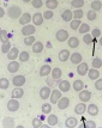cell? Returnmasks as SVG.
Returning <instances> with one entry per match:
<instances>
[{
  "label": "cell",
  "instance_id": "cell-1",
  "mask_svg": "<svg viewBox=\"0 0 102 128\" xmlns=\"http://www.w3.org/2000/svg\"><path fill=\"white\" fill-rule=\"evenodd\" d=\"M7 14L11 19H19V17L22 16V8L17 5H12L7 8Z\"/></svg>",
  "mask_w": 102,
  "mask_h": 128
},
{
  "label": "cell",
  "instance_id": "cell-2",
  "mask_svg": "<svg viewBox=\"0 0 102 128\" xmlns=\"http://www.w3.org/2000/svg\"><path fill=\"white\" fill-rule=\"evenodd\" d=\"M19 109V102H18L17 98H11V100L7 102V110L9 112H17Z\"/></svg>",
  "mask_w": 102,
  "mask_h": 128
},
{
  "label": "cell",
  "instance_id": "cell-3",
  "mask_svg": "<svg viewBox=\"0 0 102 128\" xmlns=\"http://www.w3.org/2000/svg\"><path fill=\"white\" fill-rule=\"evenodd\" d=\"M35 31H36V28L35 25H31V24H27V25H23L22 29V35L25 37V36H30V35H34Z\"/></svg>",
  "mask_w": 102,
  "mask_h": 128
},
{
  "label": "cell",
  "instance_id": "cell-4",
  "mask_svg": "<svg viewBox=\"0 0 102 128\" xmlns=\"http://www.w3.org/2000/svg\"><path fill=\"white\" fill-rule=\"evenodd\" d=\"M31 20H33V24H34L35 26H39V25H42V23H43V20H45V18H43V14H42V13L36 12V13L33 14Z\"/></svg>",
  "mask_w": 102,
  "mask_h": 128
},
{
  "label": "cell",
  "instance_id": "cell-5",
  "mask_svg": "<svg viewBox=\"0 0 102 128\" xmlns=\"http://www.w3.org/2000/svg\"><path fill=\"white\" fill-rule=\"evenodd\" d=\"M49 98H51V103L52 104H57L58 100L61 98V91L59 89H55V90H52L51 92V96H49Z\"/></svg>",
  "mask_w": 102,
  "mask_h": 128
},
{
  "label": "cell",
  "instance_id": "cell-6",
  "mask_svg": "<svg viewBox=\"0 0 102 128\" xmlns=\"http://www.w3.org/2000/svg\"><path fill=\"white\" fill-rule=\"evenodd\" d=\"M55 38H57L59 42H65V41L68 40V32L66 30H64V29H60V30H58L57 34H55Z\"/></svg>",
  "mask_w": 102,
  "mask_h": 128
},
{
  "label": "cell",
  "instance_id": "cell-7",
  "mask_svg": "<svg viewBox=\"0 0 102 128\" xmlns=\"http://www.w3.org/2000/svg\"><path fill=\"white\" fill-rule=\"evenodd\" d=\"M58 88H59V90H60L61 92H67V91H70V89H71V84H70L68 80H59Z\"/></svg>",
  "mask_w": 102,
  "mask_h": 128
},
{
  "label": "cell",
  "instance_id": "cell-8",
  "mask_svg": "<svg viewBox=\"0 0 102 128\" xmlns=\"http://www.w3.org/2000/svg\"><path fill=\"white\" fill-rule=\"evenodd\" d=\"M91 92L90 91H88V90H82V91H79V100H80V102H84V103H86V102H89L90 100V98H91Z\"/></svg>",
  "mask_w": 102,
  "mask_h": 128
},
{
  "label": "cell",
  "instance_id": "cell-9",
  "mask_svg": "<svg viewBox=\"0 0 102 128\" xmlns=\"http://www.w3.org/2000/svg\"><path fill=\"white\" fill-rule=\"evenodd\" d=\"M89 71V67H88V64H85V62H80L77 65V73L79 74V76H86V73Z\"/></svg>",
  "mask_w": 102,
  "mask_h": 128
},
{
  "label": "cell",
  "instance_id": "cell-10",
  "mask_svg": "<svg viewBox=\"0 0 102 128\" xmlns=\"http://www.w3.org/2000/svg\"><path fill=\"white\" fill-rule=\"evenodd\" d=\"M58 108L60 109V110H65V109H67L68 106H70V100H68L67 97H61L60 100H58Z\"/></svg>",
  "mask_w": 102,
  "mask_h": 128
},
{
  "label": "cell",
  "instance_id": "cell-11",
  "mask_svg": "<svg viewBox=\"0 0 102 128\" xmlns=\"http://www.w3.org/2000/svg\"><path fill=\"white\" fill-rule=\"evenodd\" d=\"M16 126V121H15V118L11 116H6L4 117V120H3V127H6V128H12Z\"/></svg>",
  "mask_w": 102,
  "mask_h": 128
},
{
  "label": "cell",
  "instance_id": "cell-12",
  "mask_svg": "<svg viewBox=\"0 0 102 128\" xmlns=\"http://www.w3.org/2000/svg\"><path fill=\"white\" fill-rule=\"evenodd\" d=\"M12 84L15 86H17V88H21V86H23L25 84V77L24 76H16V77H13Z\"/></svg>",
  "mask_w": 102,
  "mask_h": 128
},
{
  "label": "cell",
  "instance_id": "cell-13",
  "mask_svg": "<svg viewBox=\"0 0 102 128\" xmlns=\"http://www.w3.org/2000/svg\"><path fill=\"white\" fill-rule=\"evenodd\" d=\"M18 55H19V50H18V48L17 47H12L11 49H10V52L7 53V59H9L10 61H12V60L18 59Z\"/></svg>",
  "mask_w": 102,
  "mask_h": 128
},
{
  "label": "cell",
  "instance_id": "cell-14",
  "mask_svg": "<svg viewBox=\"0 0 102 128\" xmlns=\"http://www.w3.org/2000/svg\"><path fill=\"white\" fill-rule=\"evenodd\" d=\"M7 70H9V72H10V73L18 72V70H19V62L16 61V60H12V61H10V64L7 65Z\"/></svg>",
  "mask_w": 102,
  "mask_h": 128
},
{
  "label": "cell",
  "instance_id": "cell-15",
  "mask_svg": "<svg viewBox=\"0 0 102 128\" xmlns=\"http://www.w3.org/2000/svg\"><path fill=\"white\" fill-rule=\"evenodd\" d=\"M30 22H31V14L28 12L22 13V16L19 17V24H22V25H27Z\"/></svg>",
  "mask_w": 102,
  "mask_h": 128
},
{
  "label": "cell",
  "instance_id": "cell-16",
  "mask_svg": "<svg viewBox=\"0 0 102 128\" xmlns=\"http://www.w3.org/2000/svg\"><path fill=\"white\" fill-rule=\"evenodd\" d=\"M51 88L47 85V86H43L42 89L40 90V97L42 100H47V98H49V96H51Z\"/></svg>",
  "mask_w": 102,
  "mask_h": 128
},
{
  "label": "cell",
  "instance_id": "cell-17",
  "mask_svg": "<svg viewBox=\"0 0 102 128\" xmlns=\"http://www.w3.org/2000/svg\"><path fill=\"white\" fill-rule=\"evenodd\" d=\"M85 112H86V104H85L84 102L78 103V104L76 106V108H74V112H76L77 115H83Z\"/></svg>",
  "mask_w": 102,
  "mask_h": 128
},
{
  "label": "cell",
  "instance_id": "cell-18",
  "mask_svg": "<svg viewBox=\"0 0 102 128\" xmlns=\"http://www.w3.org/2000/svg\"><path fill=\"white\" fill-rule=\"evenodd\" d=\"M86 112L90 116H96L98 114V106L96 104H89V106H86Z\"/></svg>",
  "mask_w": 102,
  "mask_h": 128
},
{
  "label": "cell",
  "instance_id": "cell-19",
  "mask_svg": "<svg viewBox=\"0 0 102 128\" xmlns=\"http://www.w3.org/2000/svg\"><path fill=\"white\" fill-rule=\"evenodd\" d=\"M77 124H78V121L76 117H67L65 121V127L67 128H74L77 127Z\"/></svg>",
  "mask_w": 102,
  "mask_h": 128
},
{
  "label": "cell",
  "instance_id": "cell-20",
  "mask_svg": "<svg viewBox=\"0 0 102 128\" xmlns=\"http://www.w3.org/2000/svg\"><path fill=\"white\" fill-rule=\"evenodd\" d=\"M70 60H71V62H72L73 65H78V64L82 62L83 58H82V55H80L79 53H73V54L70 55Z\"/></svg>",
  "mask_w": 102,
  "mask_h": 128
},
{
  "label": "cell",
  "instance_id": "cell-21",
  "mask_svg": "<svg viewBox=\"0 0 102 128\" xmlns=\"http://www.w3.org/2000/svg\"><path fill=\"white\" fill-rule=\"evenodd\" d=\"M33 48V52L34 53H36V54H39V53H42V50H43V48H45V46H43V43L42 42H40V41H36L34 44L31 46Z\"/></svg>",
  "mask_w": 102,
  "mask_h": 128
},
{
  "label": "cell",
  "instance_id": "cell-22",
  "mask_svg": "<svg viewBox=\"0 0 102 128\" xmlns=\"http://www.w3.org/2000/svg\"><path fill=\"white\" fill-rule=\"evenodd\" d=\"M86 74H88L89 79H91V80H96V79H98V77H100V72H98L97 68H91V70H89Z\"/></svg>",
  "mask_w": 102,
  "mask_h": 128
},
{
  "label": "cell",
  "instance_id": "cell-23",
  "mask_svg": "<svg viewBox=\"0 0 102 128\" xmlns=\"http://www.w3.org/2000/svg\"><path fill=\"white\" fill-rule=\"evenodd\" d=\"M70 52H68L67 49H61L60 50V53H59V60L61 62H65L67 61L68 59H70Z\"/></svg>",
  "mask_w": 102,
  "mask_h": 128
},
{
  "label": "cell",
  "instance_id": "cell-24",
  "mask_svg": "<svg viewBox=\"0 0 102 128\" xmlns=\"http://www.w3.org/2000/svg\"><path fill=\"white\" fill-rule=\"evenodd\" d=\"M84 83H83V80H80V79H78V80H74L73 84H72V88H73L74 91H77V92H79V91H82V90L84 89Z\"/></svg>",
  "mask_w": 102,
  "mask_h": 128
},
{
  "label": "cell",
  "instance_id": "cell-25",
  "mask_svg": "<svg viewBox=\"0 0 102 128\" xmlns=\"http://www.w3.org/2000/svg\"><path fill=\"white\" fill-rule=\"evenodd\" d=\"M52 72V68L49 65H43V66L40 68V76L41 77H47V76H49Z\"/></svg>",
  "mask_w": 102,
  "mask_h": 128
},
{
  "label": "cell",
  "instance_id": "cell-26",
  "mask_svg": "<svg viewBox=\"0 0 102 128\" xmlns=\"http://www.w3.org/2000/svg\"><path fill=\"white\" fill-rule=\"evenodd\" d=\"M67 44H68V47H70V48H77V47L79 46V40L77 38V37H74V36H72V37H68Z\"/></svg>",
  "mask_w": 102,
  "mask_h": 128
},
{
  "label": "cell",
  "instance_id": "cell-27",
  "mask_svg": "<svg viewBox=\"0 0 102 128\" xmlns=\"http://www.w3.org/2000/svg\"><path fill=\"white\" fill-rule=\"evenodd\" d=\"M47 122H48V126H49V127L57 126L58 124V116L57 115H54V114L48 115V117H47Z\"/></svg>",
  "mask_w": 102,
  "mask_h": 128
},
{
  "label": "cell",
  "instance_id": "cell-28",
  "mask_svg": "<svg viewBox=\"0 0 102 128\" xmlns=\"http://www.w3.org/2000/svg\"><path fill=\"white\" fill-rule=\"evenodd\" d=\"M61 18L64 22H71L72 18H73V14H72V12L70 11V10H65L61 13Z\"/></svg>",
  "mask_w": 102,
  "mask_h": 128
},
{
  "label": "cell",
  "instance_id": "cell-29",
  "mask_svg": "<svg viewBox=\"0 0 102 128\" xmlns=\"http://www.w3.org/2000/svg\"><path fill=\"white\" fill-rule=\"evenodd\" d=\"M52 77L55 79V80H60V78H61V76H62V72H61V70L59 68V67H54L53 70H52Z\"/></svg>",
  "mask_w": 102,
  "mask_h": 128
},
{
  "label": "cell",
  "instance_id": "cell-30",
  "mask_svg": "<svg viewBox=\"0 0 102 128\" xmlns=\"http://www.w3.org/2000/svg\"><path fill=\"white\" fill-rule=\"evenodd\" d=\"M23 96H24L23 89H21V88L13 89V91H12V98H17V100H19V98H22Z\"/></svg>",
  "mask_w": 102,
  "mask_h": 128
},
{
  "label": "cell",
  "instance_id": "cell-31",
  "mask_svg": "<svg viewBox=\"0 0 102 128\" xmlns=\"http://www.w3.org/2000/svg\"><path fill=\"white\" fill-rule=\"evenodd\" d=\"M0 41H1L3 43L10 41V34L7 32L6 30H3V29L0 30Z\"/></svg>",
  "mask_w": 102,
  "mask_h": 128
},
{
  "label": "cell",
  "instance_id": "cell-32",
  "mask_svg": "<svg viewBox=\"0 0 102 128\" xmlns=\"http://www.w3.org/2000/svg\"><path fill=\"white\" fill-rule=\"evenodd\" d=\"M58 5H59V4H58V0H47V1H46L47 8H48V10H52V11L55 10L58 7Z\"/></svg>",
  "mask_w": 102,
  "mask_h": 128
},
{
  "label": "cell",
  "instance_id": "cell-33",
  "mask_svg": "<svg viewBox=\"0 0 102 128\" xmlns=\"http://www.w3.org/2000/svg\"><path fill=\"white\" fill-rule=\"evenodd\" d=\"M90 6H91V10H94V11H100L102 8V2L100 0H92Z\"/></svg>",
  "mask_w": 102,
  "mask_h": 128
},
{
  "label": "cell",
  "instance_id": "cell-34",
  "mask_svg": "<svg viewBox=\"0 0 102 128\" xmlns=\"http://www.w3.org/2000/svg\"><path fill=\"white\" fill-rule=\"evenodd\" d=\"M36 42V38H35L34 35H30V36H25L24 37V44L25 46H33Z\"/></svg>",
  "mask_w": 102,
  "mask_h": 128
},
{
  "label": "cell",
  "instance_id": "cell-35",
  "mask_svg": "<svg viewBox=\"0 0 102 128\" xmlns=\"http://www.w3.org/2000/svg\"><path fill=\"white\" fill-rule=\"evenodd\" d=\"M89 30H90V26H89V24H86V23H82L80 26L78 28L79 34H83V35H84V34H88Z\"/></svg>",
  "mask_w": 102,
  "mask_h": 128
},
{
  "label": "cell",
  "instance_id": "cell-36",
  "mask_svg": "<svg viewBox=\"0 0 102 128\" xmlns=\"http://www.w3.org/2000/svg\"><path fill=\"white\" fill-rule=\"evenodd\" d=\"M80 24H82L80 19H72V20L70 22V26H71L72 30H78V28L80 26Z\"/></svg>",
  "mask_w": 102,
  "mask_h": 128
},
{
  "label": "cell",
  "instance_id": "cell-37",
  "mask_svg": "<svg viewBox=\"0 0 102 128\" xmlns=\"http://www.w3.org/2000/svg\"><path fill=\"white\" fill-rule=\"evenodd\" d=\"M10 86V82L7 78H0V89L1 90H6L9 89Z\"/></svg>",
  "mask_w": 102,
  "mask_h": 128
},
{
  "label": "cell",
  "instance_id": "cell-38",
  "mask_svg": "<svg viewBox=\"0 0 102 128\" xmlns=\"http://www.w3.org/2000/svg\"><path fill=\"white\" fill-rule=\"evenodd\" d=\"M71 6L74 7V8H82L84 6V0H72Z\"/></svg>",
  "mask_w": 102,
  "mask_h": 128
},
{
  "label": "cell",
  "instance_id": "cell-39",
  "mask_svg": "<svg viewBox=\"0 0 102 128\" xmlns=\"http://www.w3.org/2000/svg\"><path fill=\"white\" fill-rule=\"evenodd\" d=\"M29 53L28 52H22V53H19V55H18V59H19V61L21 62H27L29 60Z\"/></svg>",
  "mask_w": 102,
  "mask_h": 128
},
{
  "label": "cell",
  "instance_id": "cell-40",
  "mask_svg": "<svg viewBox=\"0 0 102 128\" xmlns=\"http://www.w3.org/2000/svg\"><path fill=\"white\" fill-rule=\"evenodd\" d=\"M91 66H92V68H100V67H102V60L100 59V58H94L92 59V62H91Z\"/></svg>",
  "mask_w": 102,
  "mask_h": 128
},
{
  "label": "cell",
  "instance_id": "cell-41",
  "mask_svg": "<svg viewBox=\"0 0 102 128\" xmlns=\"http://www.w3.org/2000/svg\"><path fill=\"white\" fill-rule=\"evenodd\" d=\"M11 43H10V41L9 42H5V43H3L1 44V53L3 54H7L9 52H10V49H11Z\"/></svg>",
  "mask_w": 102,
  "mask_h": 128
},
{
  "label": "cell",
  "instance_id": "cell-42",
  "mask_svg": "<svg viewBox=\"0 0 102 128\" xmlns=\"http://www.w3.org/2000/svg\"><path fill=\"white\" fill-rule=\"evenodd\" d=\"M41 110L43 114H51L52 112V103H45V104H42V108H41Z\"/></svg>",
  "mask_w": 102,
  "mask_h": 128
},
{
  "label": "cell",
  "instance_id": "cell-43",
  "mask_svg": "<svg viewBox=\"0 0 102 128\" xmlns=\"http://www.w3.org/2000/svg\"><path fill=\"white\" fill-rule=\"evenodd\" d=\"M92 41H94V37L91 36V34H84V36H83V42H84L85 44H90L92 43Z\"/></svg>",
  "mask_w": 102,
  "mask_h": 128
},
{
  "label": "cell",
  "instance_id": "cell-44",
  "mask_svg": "<svg viewBox=\"0 0 102 128\" xmlns=\"http://www.w3.org/2000/svg\"><path fill=\"white\" fill-rule=\"evenodd\" d=\"M72 14H73V18L74 19H82L83 18V10H80V8H77V10H74L72 12Z\"/></svg>",
  "mask_w": 102,
  "mask_h": 128
},
{
  "label": "cell",
  "instance_id": "cell-45",
  "mask_svg": "<svg viewBox=\"0 0 102 128\" xmlns=\"http://www.w3.org/2000/svg\"><path fill=\"white\" fill-rule=\"evenodd\" d=\"M31 126H33L34 128H40V127H42V120H41V118H39V117H35V118H33Z\"/></svg>",
  "mask_w": 102,
  "mask_h": 128
},
{
  "label": "cell",
  "instance_id": "cell-46",
  "mask_svg": "<svg viewBox=\"0 0 102 128\" xmlns=\"http://www.w3.org/2000/svg\"><path fill=\"white\" fill-rule=\"evenodd\" d=\"M86 17H88V19H89V20H95V19H96V17H97L96 11H94V10H89L88 13H86Z\"/></svg>",
  "mask_w": 102,
  "mask_h": 128
},
{
  "label": "cell",
  "instance_id": "cell-47",
  "mask_svg": "<svg viewBox=\"0 0 102 128\" xmlns=\"http://www.w3.org/2000/svg\"><path fill=\"white\" fill-rule=\"evenodd\" d=\"M31 5L34 8H40L43 5V1L42 0H31Z\"/></svg>",
  "mask_w": 102,
  "mask_h": 128
},
{
  "label": "cell",
  "instance_id": "cell-48",
  "mask_svg": "<svg viewBox=\"0 0 102 128\" xmlns=\"http://www.w3.org/2000/svg\"><path fill=\"white\" fill-rule=\"evenodd\" d=\"M53 16H54V13H53L52 10H47V11L43 12V18H45V19H52Z\"/></svg>",
  "mask_w": 102,
  "mask_h": 128
},
{
  "label": "cell",
  "instance_id": "cell-49",
  "mask_svg": "<svg viewBox=\"0 0 102 128\" xmlns=\"http://www.w3.org/2000/svg\"><path fill=\"white\" fill-rule=\"evenodd\" d=\"M91 36H92L94 38H97V37H100V36H101V30H100L98 28L92 29V31H91Z\"/></svg>",
  "mask_w": 102,
  "mask_h": 128
},
{
  "label": "cell",
  "instance_id": "cell-50",
  "mask_svg": "<svg viewBox=\"0 0 102 128\" xmlns=\"http://www.w3.org/2000/svg\"><path fill=\"white\" fill-rule=\"evenodd\" d=\"M46 84H47L48 86H54V85H55V79L53 78V77H47Z\"/></svg>",
  "mask_w": 102,
  "mask_h": 128
},
{
  "label": "cell",
  "instance_id": "cell-51",
  "mask_svg": "<svg viewBox=\"0 0 102 128\" xmlns=\"http://www.w3.org/2000/svg\"><path fill=\"white\" fill-rule=\"evenodd\" d=\"M95 88L98 91H102V78H98L95 80Z\"/></svg>",
  "mask_w": 102,
  "mask_h": 128
},
{
  "label": "cell",
  "instance_id": "cell-52",
  "mask_svg": "<svg viewBox=\"0 0 102 128\" xmlns=\"http://www.w3.org/2000/svg\"><path fill=\"white\" fill-rule=\"evenodd\" d=\"M85 127H88V128H96L97 124L94 122V121H86V122H85Z\"/></svg>",
  "mask_w": 102,
  "mask_h": 128
},
{
  "label": "cell",
  "instance_id": "cell-53",
  "mask_svg": "<svg viewBox=\"0 0 102 128\" xmlns=\"http://www.w3.org/2000/svg\"><path fill=\"white\" fill-rule=\"evenodd\" d=\"M4 16H5V10L3 7H0V18H3Z\"/></svg>",
  "mask_w": 102,
  "mask_h": 128
},
{
  "label": "cell",
  "instance_id": "cell-54",
  "mask_svg": "<svg viewBox=\"0 0 102 128\" xmlns=\"http://www.w3.org/2000/svg\"><path fill=\"white\" fill-rule=\"evenodd\" d=\"M98 43H100V46L102 47V36H100V40H98Z\"/></svg>",
  "mask_w": 102,
  "mask_h": 128
},
{
  "label": "cell",
  "instance_id": "cell-55",
  "mask_svg": "<svg viewBox=\"0 0 102 128\" xmlns=\"http://www.w3.org/2000/svg\"><path fill=\"white\" fill-rule=\"evenodd\" d=\"M23 1H24V2H30L31 0H23Z\"/></svg>",
  "mask_w": 102,
  "mask_h": 128
},
{
  "label": "cell",
  "instance_id": "cell-56",
  "mask_svg": "<svg viewBox=\"0 0 102 128\" xmlns=\"http://www.w3.org/2000/svg\"><path fill=\"white\" fill-rule=\"evenodd\" d=\"M0 42H1V41H0Z\"/></svg>",
  "mask_w": 102,
  "mask_h": 128
}]
</instances>
